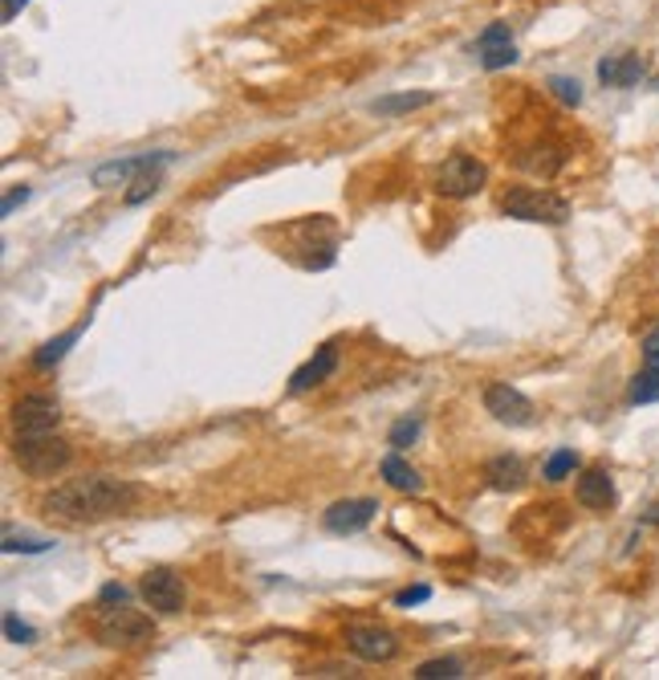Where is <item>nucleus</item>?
Wrapping results in <instances>:
<instances>
[{"instance_id":"nucleus-1","label":"nucleus","mask_w":659,"mask_h":680,"mask_svg":"<svg viewBox=\"0 0 659 680\" xmlns=\"http://www.w3.org/2000/svg\"><path fill=\"white\" fill-rule=\"evenodd\" d=\"M135 502H139V489L130 481L94 473V477H73L66 485H58L45 497V509L61 521H102L127 514Z\"/></svg>"},{"instance_id":"nucleus-2","label":"nucleus","mask_w":659,"mask_h":680,"mask_svg":"<svg viewBox=\"0 0 659 680\" xmlns=\"http://www.w3.org/2000/svg\"><path fill=\"white\" fill-rule=\"evenodd\" d=\"M13 461L30 473V477H54L70 464V445L54 433H16Z\"/></svg>"},{"instance_id":"nucleus-3","label":"nucleus","mask_w":659,"mask_h":680,"mask_svg":"<svg viewBox=\"0 0 659 680\" xmlns=\"http://www.w3.org/2000/svg\"><path fill=\"white\" fill-rule=\"evenodd\" d=\"M501 212L509 220H525V224H566L570 204L542 188H509L501 196Z\"/></svg>"},{"instance_id":"nucleus-4","label":"nucleus","mask_w":659,"mask_h":680,"mask_svg":"<svg viewBox=\"0 0 659 680\" xmlns=\"http://www.w3.org/2000/svg\"><path fill=\"white\" fill-rule=\"evenodd\" d=\"M94 636L106 648H139L147 639H155V623L147 620L143 611L118 603V608H102L99 623H94Z\"/></svg>"},{"instance_id":"nucleus-5","label":"nucleus","mask_w":659,"mask_h":680,"mask_svg":"<svg viewBox=\"0 0 659 680\" xmlns=\"http://www.w3.org/2000/svg\"><path fill=\"white\" fill-rule=\"evenodd\" d=\"M488 184V168L476 155H452V160H444V168L436 172V184L431 188L440 192L444 200H469V196H476V192H485Z\"/></svg>"},{"instance_id":"nucleus-6","label":"nucleus","mask_w":659,"mask_h":680,"mask_svg":"<svg viewBox=\"0 0 659 680\" xmlns=\"http://www.w3.org/2000/svg\"><path fill=\"white\" fill-rule=\"evenodd\" d=\"M139 595H143V603L159 615H180L187 603V591H184V579L167 570V566H155V570H147L143 583H139Z\"/></svg>"},{"instance_id":"nucleus-7","label":"nucleus","mask_w":659,"mask_h":680,"mask_svg":"<svg viewBox=\"0 0 659 680\" xmlns=\"http://www.w3.org/2000/svg\"><path fill=\"white\" fill-rule=\"evenodd\" d=\"M485 412L497 424H505V428H530V424L537 420L530 395H521V391L509 388V383H493V388H485Z\"/></svg>"},{"instance_id":"nucleus-8","label":"nucleus","mask_w":659,"mask_h":680,"mask_svg":"<svg viewBox=\"0 0 659 680\" xmlns=\"http://www.w3.org/2000/svg\"><path fill=\"white\" fill-rule=\"evenodd\" d=\"M175 160V151H143V155H130V160H115L94 168L90 184L94 188H115V184H127V180H139L143 172H159Z\"/></svg>"},{"instance_id":"nucleus-9","label":"nucleus","mask_w":659,"mask_h":680,"mask_svg":"<svg viewBox=\"0 0 659 680\" xmlns=\"http://www.w3.org/2000/svg\"><path fill=\"white\" fill-rule=\"evenodd\" d=\"M374 514H379V502H371V497H346V502H334L326 509L322 526L330 534H359V530H367L374 521Z\"/></svg>"},{"instance_id":"nucleus-10","label":"nucleus","mask_w":659,"mask_h":680,"mask_svg":"<svg viewBox=\"0 0 659 680\" xmlns=\"http://www.w3.org/2000/svg\"><path fill=\"white\" fill-rule=\"evenodd\" d=\"M61 420V407L54 395H21L13 407L16 433H54Z\"/></svg>"},{"instance_id":"nucleus-11","label":"nucleus","mask_w":659,"mask_h":680,"mask_svg":"<svg viewBox=\"0 0 659 680\" xmlns=\"http://www.w3.org/2000/svg\"><path fill=\"white\" fill-rule=\"evenodd\" d=\"M346 648L355 652L367 665H388L400 656V639L391 636L388 627H350L346 632Z\"/></svg>"},{"instance_id":"nucleus-12","label":"nucleus","mask_w":659,"mask_h":680,"mask_svg":"<svg viewBox=\"0 0 659 680\" xmlns=\"http://www.w3.org/2000/svg\"><path fill=\"white\" fill-rule=\"evenodd\" d=\"M334 371H338V343H326V347L314 350V359H305L298 371L289 376V395H301V391L326 383Z\"/></svg>"},{"instance_id":"nucleus-13","label":"nucleus","mask_w":659,"mask_h":680,"mask_svg":"<svg viewBox=\"0 0 659 680\" xmlns=\"http://www.w3.org/2000/svg\"><path fill=\"white\" fill-rule=\"evenodd\" d=\"M644 58L639 54H606V58L599 61V82L611 90H631L644 82Z\"/></svg>"},{"instance_id":"nucleus-14","label":"nucleus","mask_w":659,"mask_h":680,"mask_svg":"<svg viewBox=\"0 0 659 680\" xmlns=\"http://www.w3.org/2000/svg\"><path fill=\"white\" fill-rule=\"evenodd\" d=\"M578 502L587 509H594V514H606V509H615L618 493H615V481H611V473L606 469H587L582 477H578Z\"/></svg>"},{"instance_id":"nucleus-15","label":"nucleus","mask_w":659,"mask_h":680,"mask_svg":"<svg viewBox=\"0 0 659 680\" xmlns=\"http://www.w3.org/2000/svg\"><path fill=\"white\" fill-rule=\"evenodd\" d=\"M513 163L521 168V172L550 180V175L562 172V163H566V147H558V143H533V147H525V151H521Z\"/></svg>"},{"instance_id":"nucleus-16","label":"nucleus","mask_w":659,"mask_h":680,"mask_svg":"<svg viewBox=\"0 0 659 680\" xmlns=\"http://www.w3.org/2000/svg\"><path fill=\"white\" fill-rule=\"evenodd\" d=\"M485 481H488V489H497V493H513L525 485V464H521V457H493V461L485 464Z\"/></svg>"},{"instance_id":"nucleus-17","label":"nucleus","mask_w":659,"mask_h":680,"mask_svg":"<svg viewBox=\"0 0 659 680\" xmlns=\"http://www.w3.org/2000/svg\"><path fill=\"white\" fill-rule=\"evenodd\" d=\"M436 102V94H428V90H407V94H388V99H374L371 111L379 118H395V115H412V111H419V106H431Z\"/></svg>"},{"instance_id":"nucleus-18","label":"nucleus","mask_w":659,"mask_h":680,"mask_svg":"<svg viewBox=\"0 0 659 680\" xmlns=\"http://www.w3.org/2000/svg\"><path fill=\"white\" fill-rule=\"evenodd\" d=\"M379 473H383V481H388L391 489L400 493H419L424 489V481H419V473L412 469V464L403 461L400 452H391V457H383V464H379Z\"/></svg>"},{"instance_id":"nucleus-19","label":"nucleus","mask_w":659,"mask_h":680,"mask_svg":"<svg viewBox=\"0 0 659 680\" xmlns=\"http://www.w3.org/2000/svg\"><path fill=\"white\" fill-rule=\"evenodd\" d=\"M86 322H90V319H86ZM86 322H78V326H70V331H66V334H58V338H49V343H45V347L37 350V355H33V367H37V371H49L54 362L66 359V355H70V347H73V343H78V338H82V331H86Z\"/></svg>"},{"instance_id":"nucleus-20","label":"nucleus","mask_w":659,"mask_h":680,"mask_svg":"<svg viewBox=\"0 0 659 680\" xmlns=\"http://www.w3.org/2000/svg\"><path fill=\"white\" fill-rule=\"evenodd\" d=\"M627 404H659V371L644 367L639 376L631 379L627 388Z\"/></svg>"},{"instance_id":"nucleus-21","label":"nucleus","mask_w":659,"mask_h":680,"mask_svg":"<svg viewBox=\"0 0 659 680\" xmlns=\"http://www.w3.org/2000/svg\"><path fill=\"white\" fill-rule=\"evenodd\" d=\"M416 680H460L464 677V665L452 660V656H440V660H424V665L412 672Z\"/></svg>"},{"instance_id":"nucleus-22","label":"nucleus","mask_w":659,"mask_h":680,"mask_svg":"<svg viewBox=\"0 0 659 680\" xmlns=\"http://www.w3.org/2000/svg\"><path fill=\"white\" fill-rule=\"evenodd\" d=\"M419 433H424V420L419 416H403V420H395L391 424V433H388V445L395 452H403V449H412L419 440Z\"/></svg>"},{"instance_id":"nucleus-23","label":"nucleus","mask_w":659,"mask_h":680,"mask_svg":"<svg viewBox=\"0 0 659 680\" xmlns=\"http://www.w3.org/2000/svg\"><path fill=\"white\" fill-rule=\"evenodd\" d=\"M0 551L4 554H45V551H54V542H49V538H25V534H16V530H4Z\"/></svg>"},{"instance_id":"nucleus-24","label":"nucleus","mask_w":659,"mask_h":680,"mask_svg":"<svg viewBox=\"0 0 659 680\" xmlns=\"http://www.w3.org/2000/svg\"><path fill=\"white\" fill-rule=\"evenodd\" d=\"M578 469V452L574 449H558L550 461H545V469H542V477L550 481V485H558V481H566Z\"/></svg>"},{"instance_id":"nucleus-25","label":"nucleus","mask_w":659,"mask_h":680,"mask_svg":"<svg viewBox=\"0 0 659 680\" xmlns=\"http://www.w3.org/2000/svg\"><path fill=\"white\" fill-rule=\"evenodd\" d=\"M545 87H550V94H554V99L562 102V106H582V82H578V78H566V73H554V78H550V82H545Z\"/></svg>"},{"instance_id":"nucleus-26","label":"nucleus","mask_w":659,"mask_h":680,"mask_svg":"<svg viewBox=\"0 0 659 680\" xmlns=\"http://www.w3.org/2000/svg\"><path fill=\"white\" fill-rule=\"evenodd\" d=\"M476 54H481V66H485V70H505V66H513V61H517L513 42H493V45H481Z\"/></svg>"},{"instance_id":"nucleus-27","label":"nucleus","mask_w":659,"mask_h":680,"mask_svg":"<svg viewBox=\"0 0 659 680\" xmlns=\"http://www.w3.org/2000/svg\"><path fill=\"white\" fill-rule=\"evenodd\" d=\"M159 184H163V180H159V172H143L139 180H135V188L123 196V204H127V208H135V204L151 200V196L159 192Z\"/></svg>"},{"instance_id":"nucleus-28","label":"nucleus","mask_w":659,"mask_h":680,"mask_svg":"<svg viewBox=\"0 0 659 680\" xmlns=\"http://www.w3.org/2000/svg\"><path fill=\"white\" fill-rule=\"evenodd\" d=\"M4 639H9V644H33L37 632H33L30 623L21 620L16 611H4Z\"/></svg>"},{"instance_id":"nucleus-29","label":"nucleus","mask_w":659,"mask_h":680,"mask_svg":"<svg viewBox=\"0 0 659 680\" xmlns=\"http://www.w3.org/2000/svg\"><path fill=\"white\" fill-rule=\"evenodd\" d=\"M428 599H431V587L419 583V587H407V591L395 595V608H416V603H428Z\"/></svg>"},{"instance_id":"nucleus-30","label":"nucleus","mask_w":659,"mask_h":680,"mask_svg":"<svg viewBox=\"0 0 659 680\" xmlns=\"http://www.w3.org/2000/svg\"><path fill=\"white\" fill-rule=\"evenodd\" d=\"M130 591L123 587V583H106L99 591V608H118V603H127Z\"/></svg>"},{"instance_id":"nucleus-31","label":"nucleus","mask_w":659,"mask_h":680,"mask_svg":"<svg viewBox=\"0 0 659 680\" xmlns=\"http://www.w3.org/2000/svg\"><path fill=\"white\" fill-rule=\"evenodd\" d=\"M493 42H513V33H509V25H505V21H493V25H488L481 37H476V49H481V45H493Z\"/></svg>"},{"instance_id":"nucleus-32","label":"nucleus","mask_w":659,"mask_h":680,"mask_svg":"<svg viewBox=\"0 0 659 680\" xmlns=\"http://www.w3.org/2000/svg\"><path fill=\"white\" fill-rule=\"evenodd\" d=\"M30 196H33V188H25V184H21V188H13L9 196H4V200H0V217H13L16 208L30 200Z\"/></svg>"},{"instance_id":"nucleus-33","label":"nucleus","mask_w":659,"mask_h":680,"mask_svg":"<svg viewBox=\"0 0 659 680\" xmlns=\"http://www.w3.org/2000/svg\"><path fill=\"white\" fill-rule=\"evenodd\" d=\"M644 367H651V371H659V326H651L644 338Z\"/></svg>"},{"instance_id":"nucleus-34","label":"nucleus","mask_w":659,"mask_h":680,"mask_svg":"<svg viewBox=\"0 0 659 680\" xmlns=\"http://www.w3.org/2000/svg\"><path fill=\"white\" fill-rule=\"evenodd\" d=\"M25 4H30V0H4V13H0V16H4V25H9V21H16Z\"/></svg>"},{"instance_id":"nucleus-35","label":"nucleus","mask_w":659,"mask_h":680,"mask_svg":"<svg viewBox=\"0 0 659 680\" xmlns=\"http://www.w3.org/2000/svg\"><path fill=\"white\" fill-rule=\"evenodd\" d=\"M644 526H659V502L644 514Z\"/></svg>"},{"instance_id":"nucleus-36","label":"nucleus","mask_w":659,"mask_h":680,"mask_svg":"<svg viewBox=\"0 0 659 680\" xmlns=\"http://www.w3.org/2000/svg\"><path fill=\"white\" fill-rule=\"evenodd\" d=\"M656 87H659V78H656Z\"/></svg>"}]
</instances>
